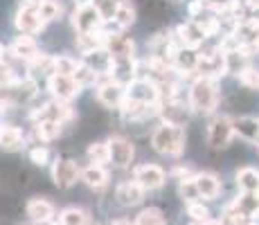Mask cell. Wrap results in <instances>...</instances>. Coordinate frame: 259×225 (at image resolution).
<instances>
[{
    "instance_id": "cell-27",
    "label": "cell",
    "mask_w": 259,
    "mask_h": 225,
    "mask_svg": "<svg viewBox=\"0 0 259 225\" xmlns=\"http://www.w3.org/2000/svg\"><path fill=\"white\" fill-rule=\"evenodd\" d=\"M235 183L239 192L259 194V169L257 167H241L235 173Z\"/></svg>"
},
{
    "instance_id": "cell-21",
    "label": "cell",
    "mask_w": 259,
    "mask_h": 225,
    "mask_svg": "<svg viewBox=\"0 0 259 225\" xmlns=\"http://www.w3.org/2000/svg\"><path fill=\"white\" fill-rule=\"evenodd\" d=\"M32 140L34 144H48L52 140H59L63 135V128L66 124L61 122H54V119H43V122H36L32 124Z\"/></svg>"
},
{
    "instance_id": "cell-6",
    "label": "cell",
    "mask_w": 259,
    "mask_h": 225,
    "mask_svg": "<svg viewBox=\"0 0 259 225\" xmlns=\"http://www.w3.org/2000/svg\"><path fill=\"white\" fill-rule=\"evenodd\" d=\"M196 77H210V79H219V81L223 77H228V54L219 45H214L210 50H201Z\"/></svg>"
},
{
    "instance_id": "cell-22",
    "label": "cell",
    "mask_w": 259,
    "mask_h": 225,
    "mask_svg": "<svg viewBox=\"0 0 259 225\" xmlns=\"http://www.w3.org/2000/svg\"><path fill=\"white\" fill-rule=\"evenodd\" d=\"M196 185H198V192H201V198L203 201H217L219 196H221V178L217 176V173L212 171H201L196 173Z\"/></svg>"
},
{
    "instance_id": "cell-45",
    "label": "cell",
    "mask_w": 259,
    "mask_h": 225,
    "mask_svg": "<svg viewBox=\"0 0 259 225\" xmlns=\"http://www.w3.org/2000/svg\"><path fill=\"white\" fill-rule=\"evenodd\" d=\"M48 225H61V223H59V218H57V221H52V223H48Z\"/></svg>"
},
{
    "instance_id": "cell-18",
    "label": "cell",
    "mask_w": 259,
    "mask_h": 225,
    "mask_svg": "<svg viewBox=\"0 0 259 225\" xmlns=\"http://www.w3.org/2000/svg\"><path fill=\"white\" fill-rule=\"evenodd\" d=\"M25 212H27L29 221L36 223V225H48V223L57 221V218H54L57 209H54V205L50 203L48 198H43V196L29 198L27 205H25Z\"/></svg>"
},
{
    "instance_id": "cell-46",
    "label": "cell",
    "mask_w": 259,
    "mask_h": 225,
    "mask_svg": "<svg viewBox=\"0 0 259 225\" xmlns=\"http://www.w3.org/2000/svg\"><path fill=\"white\" fill-rule=\"evenodd\" d=\"M255 144H257V147H259V138H257V142H255Z\"/></svg>"
},
{
    "instance_id": "cell-7",
    "label": "cell",
    "mask_w": 259,
    "mask_h": 225,
    "mask_svg": "<svg viewBox=\"0 0 259 225\" xmlns=\"http://www.w3.org/2000/svg\"><path fill=\"white\" fill-rule=\"evenodd\" d=\"M192 115L194 111L187 99H162L158 104V119L174 124V126H187Z\"/></svg>"
},
{
    "instance_id": "cell-37",
    "label": "cell",
    "mask_w": 259,
    "mask_h": 225,
    "mask_svg": "<svg viewBox=\"0 0 259 225\" xmlns=\"http://www.w3.org/2000/svg\"><path fill=\"white\" fill-rule=\"evenodd\" d=\"M185 209H187V216L192 218V221H196V223H205V221H210L212 218L210 209H207V205H203V201L187 203Z\"/></svg>"
},
{
    "instance_id": "cell-9",
    "label": "cell",
    "mask_w": 259,
    "mask_h": 225,
    "mask_svg": "<svg viewBox=\"0 0 259 225\" xmlns=\"http://www.w3.org/2000/svg\"><path fill=\"white\" fill-rule=\"evenodd\" d=\"M95 97H97V102L102 104L104 108L119 111L122 104L126 102V86H122V83L115 81V79L106 77L97 83V88H95Z\"/></svg>"
},
{
    "instance_id": "cell-29",
    "label": "cell",
    "mask_w": 259,
    "mask_h": 225,
    "mask_svg": "<svg viewBox=\"0 0 259 225\" xmlns=\"http://www.w3.org/2000/svg\"><path fill=\"white\" fill-rule=\"evenodd\" d=\"M136 18H138L136 5H133L131 0H122L119 7H117V12H115V16H113V23L124 32V29H128L133 23H136Z\"/></svg>"
},
{
    "instance_id": "cell-25",
    "label": "cell",
    "mask_w": 259,
    "mask_h": 225,
    "mask_svg": "<svg viewBox=\"0 0 259 225\" xmlns=\"http://www.w3.org/2000/svg\"><path fill=\"white\" fill-rule=\"evenodd\" d=\"M232 124H235V133L246 142L255 144L259 138V117L255 115H239V117H232Z\"/></svg>"
},
{
    "instance_id": "cell-11",
    "label": "cell",
    "mask_w": 259,
    "mask_h": 225,
    "mask_svg": "<svg viewBox=\"0 0 259 225\" xmlns=\"http://www.w3.org/2000/svg\"><path fill=\"white\" fill-rule=\"evenodd\" d=\"M126 97L142 102V104H149V106H158L162 99V90L149 77H138L131 86H126Z\"/></svg>"
},
{
    "instance_id": "cell-26",
    "label": "cell",
    "mask_w": 259,
    "mask_h": 225,
    "mask_svg": "<svg viewBox=\"0 0 259 225\" xmlns=\"http://www.w3.org/2000/svg\"><path fill=\"white\" fill-rule=\"evenodd\" d=\"M108 180H111V173L106 171L104 164H88L86 169H81V183L86 185V187L95 189V192L106 187Z\"/></svg>"
},
{
    "instance_id": "cell-35",
    "label": "cell",
    "mask_w": 259,
    "mask_h": 225,
    "mask_svg": "<svg viewBox=\"0 0 259 225\" xmlns=\"http://www.w3.org/2000/svg\"><path fill=\"white\" fill-rule=\"evenodd\" d=\"M38 12H41L43 21L50 25V23H57L59 18H61L63 7H61V3H57V0H41V5H38Z\"/></svg>"
},
{
    "instance_id": "cell-24",
    "label": "cell",
    "mask_w": 259,
    "mask_h": 225,
    "mask_svg": "<svg viewBox=\"0 0 259 225\" xmlns=\"http://www.w3.org/2000/svg\"><path fill=\"white\" fill-rule=\"evenodd\" d=\"M57 72V66H54V54H48V52H41L36 59L27 63V74L34 79H48Z\"/></svg>"
},
{
    "instance_id": "cell-10",
    "label": "cell",
    "mask_w": 259,
    "mask_h": 225,
    "mask_svg": "<svg viewBox=\"0 0 259 225\" xmlns=\"http://www.w3.org/2000/svg\"><path fill=\"white\" fill-rule=\"evenodd\" d=\"M46 83H48L50 97L57 99V102H74V99L81 95V90H83V88L77 83V79H74V77H68V74H59V72H54Z\"/></svg>"
},
{
    "instance_id": "cell-14",
    "label": "cell",
    "mask_w": 259,
    "mask_h": 225,
    "mask_svg": "<svg viewBox=\"0 0 259 225\" xmlns=\"http://www.w3.org/2000/svg\"><path fill=\"white\" fill-rule=\"evenodd\" d=\"M108 147H111V164L115 169L131 167L133 156H136V147L128 138L124 135H111L108 138Z\"/></svg>"
},
{
    "instance_id": "cell-2",
    "label": "cell",
    "mask_w": 259,
    "mask_h": 225,
    "mask_svg": "<svg viewBox=\"0 0 259 225\" xmlns=\"http://www.w3.org/2000/svg\"><path fill=\"white\" fill-rule=\"evenodd\" d=\"M151 149L158 156L181 158L187 149L185 126H174V124H167V122H158V126L151 131Z\"/></svg>"
},
{
    "instance_id": "cell-8",
    "label": "cell",
    "mask_w": 259,
    "mask_h": 225,
    "mask_svg": "<svg viewBox=\"0 0 259 225\" xmlns=\"http://www.w3.org/2000/svg\"><path fill=\"white\" fill-rule=\"evenodd\" d=\"M72 29L74 34H95L104 29V16L95 5H86V7H74L72 12Z\"/></svg>"
},
{
    "instance_id": "cell-16",
    "label": "cell",
    "mask_w": 259,
    "mask_h": 225,
    "mask_svg": "<svg viewBox=\"0 0 259 225\" xmlns=\"http://www.w3.org/2000/svg\"><path fill=\"white\" fill-rule=\"evenodd\" d=\"M140 77V61L136 57H122L113 59L111 66V79L119 81L122 86H131L136 79Z\"/></svg>"
},
{
    "instance_id": "cell-36",
    "label": "cell",
    "mask_w": 259,
    "mask_h": 225,
    "mask_svg": "<svg viewBox=\"0 0 259 225\" xmlns=\"http://www.w3.org/2000/svg\"><path fill=\"white\" fill-rule=\"evenodd\" d=\"M54 66H57V72L59 74H68L72 77L79 68V61L70 54H54Z\"/></svg>"
},
{
    "instance_id": "cell-32",
    "label": "cell",
    "mask_w": 259,
    "mask_h": 225,
    "mask_svg": "<svg viewBox=\"0 0 259 225\" xmlns=\"http://www.w3.org/2000/svg\"><path fill=\"white\" fill-rule=\"evenodd\" d=\"M59 223L61 225H88L91 223V216L81 207H66L59 214Z\"/></svg>"
},
{
    "instance_id": "cell-48",
    "label": "cell",
    "mask_w": 259,
    "mask_h": 225,
    "mask_svg": "<svg viewBox=\"0 0 259 225\" xmlns=\"http://www.w3.org/2000/svg\"><path fill=\"white\" fill-rule=\"evenodd\" d=\"M250 225H255V223H250Z\"/></svg>"
},
{
    "instance_id": "cell-1",
    "label": "cell",
    "mask_w": 259,
    "mask_h": 225,
    "mask_svg": "<svg viewBox=\"0 0 259 225\" xmlns=\"http://www.w3.org/2000/svg\"><path fill=\"white\" fill-rule=\"evenodd\" d=\"M187 102L194 115H214L221 102V81L210 77H196L189 81Z\"/></svg>"
},
{
    "instance_id": "cell-43",
    "label": "cell",
    "mask_w": 259,
    "mask_h": 225,
    "mask_svg": "<svg viewBox=\"0 0 259 225\" xmlns=\"http://www.w3.org/2000/svg\"><path fill=\"white\" fill-rule=\"evenodd\" d=\"M74 7H86V5H95V0H72Z\"/></svg>"
},
{
    "instance_id": "cell-15",
    "label": "cell",
    "mask_w": 259,
    "mask_h": 225,
    "mask_svg": "<svg viewBox=\"0 0 259 225\" xmlns=\"http://www.w3.org/2000/svg\"><path fill=\"white\" fill-rule=\"evenodd\" d=\"M174 34H176V38H178V43H181V45L196 48V50H201V45H205V41H207L205 29L201 27V23H198V21H194V18L181 23L176 29H174Z\"/></svg>"
},
{
    "instance_id": "cell-40",
    "label": "cell",
    "mask_w": 259,
    "mask_h": 225,
    "mask_svg": "<svg viewBox=\"0 0 259 225\" xmlns=\"http://www.w3.org/2000/svg\"><path fill=\"white\" fill-rule=\"evenodd\" d=\"M119 3H122V0H95V7L102 12L104 21H113V16H115Z\"/></svg>"
},
{
    "instance_id": "cell-4",
    "label": "cell",
    "mask_w": 259,
    "mask_h": 225,
    "mask_svg": "<svg viewBox=\"0 0 259 225\" xmlns=\"http://www.w3.org/2000/svg\"><path fill=\"white\" fill-rule=\"evenodd\" d=\"M36 95H38V79L23 77L3 88V102L9 104L12 108H21V106H29L36 99Z\"/></svg>"
},
{
    "instance_id": "cell-31",
    "label": "cell",
    "mask_w": 259,
    "mask_h": 225,
    "mask_svg": "<svg viewBox=\"0 0 259 225\" xmlns=\"http://www.w3.org/2000/svg\"><path fill=\"white\" fill-rule=\"evenodd\" d=\"M232 205H235L241 214H246L248 218H257V214H259V194L241 192L235 201H232Z\"/></svg>"
},
{
    "instance_id": "cell-47",
    "label": "cell",
    "mask_w": 259,
    "mask_h": 225,
    "mask_svg": "<svg viewBox=\"0 0 259 225\" xmlns=\"http://www.w3.org/2000/svg\"><path fill=\"white\" fill-rule=\"evenodd\" d=\"M23 225H27V223H23ZM34 225H36V223H34Z\"/></svg>"
},
{
    "instance_id": "cell-42",
    "label": "cell",
    "mask_w": 259,
    "mask_h": 225,
    "mask_svg": "<svg viewBox=\"0 0 259 225\" xmlns=\"http://www.w3.org/2000/svg\"><path fill=\"white\" fill-rule=\"evenodd\" d=\"M111 225H136V221H131V218H115Z\"/></svg>"
},
{
    "instance_id": "cell-28",
    "label": "cell",
    "mask_w": 259,
    "mask_h": 225,
    "mask_svg": "<svg viewBox=\"0 0 259 225\" xmlns=\"http://www.w3.org/2000/svg\"><path fill=\"white\" fill-rule=\"evenodd\" d=\"M86 158L91 164H111V147H108V140H97L91 142L86 147Z\"/></svg>"
},
{
    "instance_id": "cell-30",
    "label": "cell",
    "mask_w": 259,
    "mask_h": 225,
    "mask_svg": "<svg viewBox=\"0 0 259 225\" xmlns=\"http://www.w3.org/2000/svg\"><path fill=\"white\" fill-rule=\"evenodd\" d=\"M72 77L77 79V83L81 88H97V83L104 79L102 74H99L93 66H88L86 61H79V68H77V72H74Z\"/></svg>"
},
{
    "instance_id": "cell-44",
    "label": "cell",
    "mask_w": 259,
    "mask_h": 225,
    "mask_svg": "<svg viewBox=\"0 0 259 225\" xmlns=\"http://www.w3.org/2000/svg\"><path fill=\"white\" fill-rule=\"evenodd\" d=\"M201 225H226L221 221V218H210V221H205V223H201Z\"/></svg>"
},
{
    "instance_id": "cell-33",
    "label": "cell",
    "mask_w": 259,
    "mask_h": 225,
    "mask_svg": "<svg viewBox=\"0 0 259 225\" xmlns=\"http://www.w3.org/2000/svg\"><path fill=\"white\" fill-rule=\"evenodd\" d=\"M136 225H167V216L160 207H144L136 216Z\"/></svg>"
},
{
    "instance_id": "cell-34",
    "label": "cell",
    "mask_w": 259,
    "mask_h": 225,
    "mask_svg": "<svg viewBox=\"0 0 259 225\" xmlns=\"http://www.w3.org/2000/svg\"><path fill=\"white\" fill-rule=\"evenodd\" d=\"M178 196L187 203H196V201H203L201 198V192H198V185H196V178H187V180H181L178 183Z\"/></svg>"
},
{
    "instance_id": "cell-19",
    "label": "cell",
    "mask_w": 259,
    "mask_h": 225,
    "mask_svg": "<svg viewBox=\"0 0 259 225\" xmlns=\"http://www.w3.org/2000/svg\"><path fill=\"white\" fill-rule=\"evenodd\" d=\"M9 52L16 61H23V63H29L32 59H36L41 54V48H38L36 38L29 36V34H18L12 43H9Z\"/></svg>"
},
{
    "instance_id": "cell-41",
    "label": "cell",
    "mask_w": 259,
    "mask_h": 225,
    "mask_svg": "<svg viewBox=\"0 0 259 225\" xmlns=\"http://www.w3.org/2000/svg\"><path fill=\"white\" fill-rule=\"evenodd\" d=\"M169 176H171V178H176L178 183H181V180L192 178V169L185 167V164H178V167H174V169H171V173H169ZM194 176H196V173H194Z\"/></svg>"
},
{
    "instance_id": "cell-38",
    "label": "cell",
    "mask_w": 259,
    "mask_h": 225,
    "mask_svg": "<svg viewBox=\"0 0 259 225\" xmlns=\"http://www.w3.org/2000/svg\"><path fill=\"white\" fill-rule=\"evenodd\" d=\"M239 86L246 88V90H259V70L257 68H246L241 74L237 77Z\"/></svg>"
},
{
    "instance_id": "cell-49",
    "label": "cell",
    "mask_w": 259,
    "mask_h": 225,
    "mask_svg": "<svg viewBox=\"0 0 259 225\" xmlns=\"http://www.w3.org/2000/svg\"><path fill=\"white\" fill-rule=\"evenodd\" d=\"M257 149H259V147H257Z\"/></svg>"
},
{
    "instance_id": "cell-12",
    "label": "cell",
    "mask_w": 259,
    "mask_h": 225,
    "mask_svg": "<svg viewBox=\"0 0 259 225\" xmlns=\"http://www.w3.org/2000/svg\"><path fill=\"white\" fill-rule=\"evenodd\" d=\"M52 180L59 189H70L77 180H81V169L70 158H57L52 164Z\"/></svg>"
},
{
    "instance_id": "cell-3",
    "label": "cell",
    "mask_w": 259,
    "mask_h": 225,
    "mask_svg": "<svg viewBox=\"0 0 259 225\" xmlns=\"http://www.w3.org/2000/svg\"><path fill=\"white\" fill-rule=\"evenodd\" d=\"M38 5H41V0H21L18 3L16 14H14V27L18 29V34L36 36V34L46 32L48 23L41 18Z\"/></svg>"
},
{
    "instance_id": "cell-13",
    "label": "cell",
    "mask_w": 259,
    "mask_h": 225,
    "mask_svg": "<svg viewBox=\"0 0 259 225\" xmlns=\"http://www.w3.org/2000/svg\"><path fill=\"white\" fill-rule=\"evenodd\" d=\"M133 178H136L147 192H156V189H160L162 185L167 183V171L160 167V164L144 162V164H138V167L133 169Z\"/></svg>"
},
{
    "instance_id": "cell-20",
    "label": "cell",
    "mask_w": 259,
    "mask_h": 225,
    "mask_svg": "<svg viewBox=\"0 0 259 225\" xmlns=\"http://www.w3.org/2000/svg\"><path fill=\"white\" fill-rule=\"evenodd\" d=\"M104 48L113 54V59L136 57V41H133L131 36H126L124 32L106 34V43H104Z\"/></svg>"
},
{
    "instance_id": "cell-39",
    "label": "cell",
    "mask_w": 259,
    "mask_h": 225,
    "mask_svg": "<svg viewBox=\"0 0 259 225\" xmlns=\"http://www.w3.org/2000/svg\"><path fill=\"white\" fill-rule=\"evenodd\" d=\"M27 158H29V162L36 164V167H46V164L50 162V149L46 147V144H32Z\"/></svg>"
},
{
    "instance_id": "cell-23",
    "label": "cell",
    "mask_w": 259,
    "mask_h": 225,
    "mask_svg": "<svg viewBox=\"0 0 259 225\" xmlns=\"http://www.w3.org/2000/svg\"><path fill=\"white\" fill-rule=\"evenodd\" d=\"M0 144H3V151L14 153V151H21L25 144H27V138H25L23 128L16 126V124H3V131H0Z\"/></svg>"
},
{
    "instance_id": "cell-17",
    "label": "cell",
    "mask_w": 259,
    "mask_h": 225,
    "mask_svg": "<svg viewBox=\"0 0 259 225\" xmlns=\"http://www.w3.org/2000/svg\"><path fill=\"white\" fill-rule=\"evenodd\" d=\"M144 194H147V189H144L136 178L122 180L115 187V201H117V205H122V207H136V205H140L144 201Z\"/></svg>"
},
{
    "instance_id": "cell-5",
    "label": "cell",
    "mask_w": 259,
    "mask_h": 225,
    "mask_svg": "<svg viewBox=\"0 0 259 225\" xmlns=\"http://www.w3.org/2000/svg\"><path fill=\"white\" fill-rule=\"evenodd\" d=\"M235 124H232V117L228 115H214L212 122L207 124V133H205V144L212 149V151H223L232 144L235 140Z\"/></svg>"
}]
</instances>
